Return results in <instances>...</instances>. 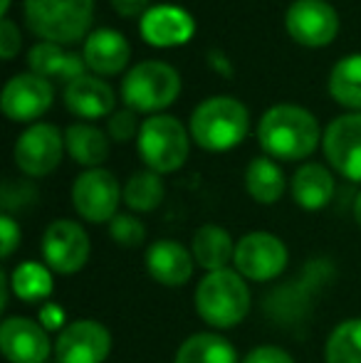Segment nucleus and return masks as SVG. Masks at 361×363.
Returning a JSON list of instances; mask_svg holds the SVG:
<instances>
[{"mask_svg":"<svg viewBox=\"0 0 361 363\" xmlns=\"http://www.w3.org/2000/svg\"><path fill=\"white\" fill-rule=\"evenodd\" d=\"M322 136L317 116L297 104H274L257 124V141L274 161H304L317 151Z\"/></svg>","mask_w":361,"mask_h":363,"instance_id":"f257e3e1","label":"nucleus"},{"mask_svg":"<svg viewBox=\"0 0 361 363\" xmlns=\"http://www.w3.org/2000/svg\"><path fill=\"white\" fill-rule=\"evenodd\" d=\"M188 131L198 148L208 153H226L245 141L250 131V111L233 96H211L193 109Z\"/></svg>","mask_w":361,"mask_h":363,"instance_id":"f03ea898","label":"nucleus"},{"mask_svg":"<svg viewBox=\"0 0 361 363\" xmlns=\"http://www.w3.org/2000/svg\"><path fill=\"white\" fill-rule=\"evenodd\" d=\"M193 304H196V314L211 329L221 331L245 321L252 306V294L248 279L238 269L228 267L203 274L193 294Z\"/></svg>","mask_w":361,"mask_h":363,"instance_id":"7ed1b4c3","label":"nucleus"},{"mask_svg":"<svg viewBox=\"0 0 361 363\" xmlns=\"http://www.w3.org/2000/svg\"><path fill=\"white\" fill-rule=\"evenodd\" d=\"M25 23L43 43L74 45L87 40L94 20V0H25Z\"/></svg>","mask_w":361,"mask_h":363,"instance_id":"20e7f679","label":"nucleus"},{"mask_svg":"<svg viewBox=\"0 0 361 363\" xmlns=\"http://www.w3.org/2000/svg\"><path fill=\"white\" fill-rule=\"evenodd\" d=\"M181 94V74L161 60H144L134 65L121 79V99L136 114H159Z\"/></svg>","mask_w":361,"mask_h":363,"instance_id":"39448f33","label":"nucleus"},{"mask_svg":"<svg viewBox=\"0 0 361 363\" xmlns=\"http://www.w3.org/2000/svg\"><path fill=\"white\" fill-rule=\"evenodd\" d=\"M191 131L171 114H154L141 121L136 151L146 168L159 176L179 171L191 153Z\"/></svg>","mask_w":361,"mask_h":363,"instance_id":"423d86ee","label":"nucleus"},{"mask_svg":"<svg viewBox=\"0 0 361 363\" xmlns=\"http://www.w3.org/2000/svg\"><path fill=\"white\" fill-rule=\"evenodd\" d=\"M72 208L82 220L91 225H109L119 216V203L124 201V188L106 168H89L79 173L72 183Z\"/></svg>","mask_w":361,"mask_h":363,"instance_id":"0eeeda50","label":"nucleus"},{"mask_svg":"<svg viewBox=\"0 0 361 363\" xmlns=\"http://www.w3.org/2000/svg\"><path fill=\"white\" fill-rule=\"evenodd\" d=\"M287 245L267 230H255L238 240L233 269H238L248 282H272L287 269Z\"/></svg>","mask_w":361,"mask_h":363,"instance_id":"6e6552de","label":"nucleus"},{"mask_svg":"<svg viewBox=\"0 0 361 363\" xmlns=\"http://www.w3.org/2000/svg\"><path fill=\"white\" fill-rule=\"evenodd\" d=\"M40 250L43 262L55 274H77L89 262L91 242L87 230L77 220L60 218L45 228Z\"/></svg>","mask_w":361,"mask_h":363,"instance_id":"1a4fd4ad","label":"nucleus"},{"mask_svg":"<svg viewBox=\"0 0 361 363\" xmlns=\"http://www.w3.org/2000/svg\"><path fill=\"white\" fill-rule=\"evenodd\" d=\"M65 134L55 124H33L18 136L13 148V161L28 178H45L62 163Z\"/></svg>","mask_w":361,"mask_h":363,"instance_id":"9d476101","label":"nucleus"},{"mask_svg":"<svg viewBox=\"0 0 361 363\" xmlns=\"http://www.w3.org/2000/svg\"><path fill=\"white\" fill-rule=\"evenodd\" d=\"M284 28L302 48H327L339 35V15L327 0H294L284 13Z\"/></svg>","mask_w":361,"mask_h":363,"instance_id":"9b49d317","label":"nucleus"},{"mask_svg":"<svg viewBox=\"0 0 361 363\" xmlns=\"http://www.w3.org/2000/svg\"><path fill=\"white\" fill-rule=\"evenodd\" d=\"M329 168L352 183H361V111L332 119L322 136Z\"/></svg>","mask_w":361,"mask_h":363,"instance_id":"f8f14e48","label":"nucleus"},{"mask_svg":"<svg viewBox=\"0 0 361 363\" xmlns=\"http://www.w3.org/2000/svg\"><path fill=\"white\" fill-rule=\"evenodd\" d=\"M111 354V334L101 321H70L55 339L57 363H104Z\"/></svg>","mask_w":361,"mask_h":363,"instance_id":"ddd939ff","label":"nucleus"},{"mask_svg":"<svg viewBox=\"0 0 361 363\" xmlns=\"http://www.w3.org/2000/svg\"><path fill=\"white\" fill-rule=\"evenodd\" d=\"M55 101V86L50 79L33 72L15 74L5 82L3 94H0V106L3 114L10 121L18 124H30L40 119Z\"/></svg>","mask_w":361,"mask_h":363,"instance_id":"4468645a","label":"nucleus"},{"mask_svg":"<svg viewBox=\"0 0 361 363\" xmlns=\"http://www.w3.org/2000/svg\"><path fill=\"white\" fill-rule=\"evenodd\" d=\"M0 351L8 363H48L55 341L40 321L30 316H8L0 324Z\"/></svg>","mask_w":361,"mask_h":363,"instance_id":"2eb2a0df","label":"nucleus"},{"mask_svg":"<svg viewBox=\"0 0 361 363\" xmlns=\"http://www.w3.org/2000/svg\"><path fill=\"white\" fill-rule=\"evenodd\" d=\"M146 262V272L154 282H159L161 287H186L193 279V272H196V259H193L191 247L181 245L179 240H156V242L149 245L144 255Z\"/></svg>","mask_w":361,"mask_h":363,"instance_id":"dca6fc26","label":"nucleus"},{"mask_svg":"<svg viewBox=\"0 0 361 363\" xmlns=\"http://www.w3.org/2000/svg\"><path fill=\"white\" fill-rule=\"evenodd\" d=\"M139 33L151 48H179L191 43L196 33V20L179 5H154L139 20Z\"/></svg>","mask_w":361,"mask_h":363,"instance_id":"f3484780","label":"nucleus"},{"mask_svg":"<svg viewBox=\"0 0 361 363\" xmlns=\"http://www.w3.org/2000/svg\"><path fill=\"white\" fill-rule=\"evenodd\" d=\"M82 57L89 72L96 77H114L124 72L131 60V45L119 30L99 28L91 30L89 38L84 40Z\"/></svg>","mask_w":361,"mask_h":363,"instance_id":"a211bd4d","label":"nucleus"},{"mask_svg":"<svg viewBox=\"0 0 361 363\" xmlns=\"http://www.w3.org/2000/svg\"><path fill=\"white\" fill-rule=\"evenodd\" d=\"M65 106L70 114L79 116V119H101V116H111L116 106V94L101 77L96 74H82L74 82L65 84Z\"/></svg>","mask_w":361,"mask_h":363,"instance_id":"6ab92c4d","label":"nucleus"},{"mask_svg":"<svg viewBox=\"0 0 361 363\" xmlns=\"http://www.w3.org/2000/svg\"><path fill=\"white\" fill-rule=\"evenodd\" d=\"M334 173L329 171L324 163H302L297 171L292 173L289 181V193L292 201L297 203L302 211L317 213L332 203L334 198Z\"/></svg>","mask_w":361,"mask_h":363,"instance_id":"aec40b11","label":"nucleus"},{"mask_svg":"<svg viewBox=\"0 0 361 363\" xmlns=\"http://www.w3.org/2000/svg\"><path fill=\"white\" fill-rule=\"evenodd\" d=\"M28 67L33 74H40L45 79H60L65 84L74 82L77 77L87 74V65L79 52L65 50L55 43H38L28 55Z\"/></svg>","mask_w":361,"mask_h":363,"instance_id":"412c9836","label":"nucleus"},{"mask_svg":"<svg viewBox=\"0 0 361 363\" xmlns=\"http://www.w3.org/2000/svg\"><path fill=\"white\" fill-rule=\"evenodd\" d=\"M235 240L221 225H201L193 233L191 240V252L193 259L201 269L206 272H218V269H228V264H233L235 257Z\"/></svg>","mask_w":361,"mask_h":363,"instance_id":"4be33fe9","label":"nucleus"},{"mask_svg":"<svg viewBox=\"0 0 361 363\" xmlns=\"http://www.w3.org/2000/svg\"><path fill=\"white\" fill-rule=\"evenodd\" d=\"M174 363H243V359L226 336L216 331H198L181 341Z\"/></svg>","mask_w":361,"mask_h":363,"instance_id":"5701e85b","label":"nucleus"},{"mask_svg":"<svg viewBox=\"0 0 361 363\" xmlns=\"http://www.w3.org/2000/svg\"><path fill=\"white\" fill-rule=\"evenodd\" d=\"M284 181L282 168L277 166V161L270 156H257L248 163L245 168V191L260 206H272L284 196Z\"/></svg>","mask_w":361,"mask_h":363,"instance_id":"b1692460","label":"nucleus"},{"mask_svg":"<svg viewBox=\"0 0 361 363\" xmlns=\"http://www.w3.org/2000/svg\"><path fill=\"white\" fill-rule=\"evenodd\" d=\"M65 148L70 158L79 166L101 168V163L109 158V139L104 131L91 124H72L65 129Z\"/></svg>","mask_w":361,"mask_h":363,"instance_id":"393cba45","label":"nucleus"},{"mask_svg":"<svg viewBox=\"0 0 361 363\" xmlns=\"http://www.w3.org/2000/svg\"><path fill=\"white\" fill-rule=\"evenodd\" d=\"M10 289L25 304H38V301H45L55 289V277L52 269L45 262H35V259H28V262H20L18 267L10 272Z\"/></svg>","mask_w":361,"mask_h":363,"instance_id":"a878e982","label":"nucleus"},{"mask_svg":"<svg viewBox=\"0 0 361 363\" xmlns=\"http://www.w3.org/2000/svg\"><path fill=\"white\" fill-rule=\"evenodd\" d=\"M329 96L344 109L361 111V52L342 57L329 72Z\"/></svg>","mask_w":361,"mask_h":363,"instance_id":"bb28decb","label":"nucleus"},{"mask_svg":"<svg viewBox=\"0 0 361 363\" xmlns=\"http://www.w3.org/2000/svg\"><path fill=\"white\" fill-rule=\"evenodd\" d=\"M164 178L154 171H136L124 183V206L131 213H154L164 203Z\"/></svg>","mask_w":361,"mask_h":363,"instance_id":"cd10ccee","label":"nucleus"},{"mask_svg":"<svg viewBox=\"0 0 361 363\" xmlns=\"http://www.w3.org/2000/svg\"><path fill=\"white\" fill-rule=\"evenodd\" d=\"M324 363H361V316L344 319L324 341Z\"/></svg>","mask_w":361,"mask_h":363,"instance_id":"c85d7f7f","label":"nucleus"},{"mask_svg":"<svg viewBox=\"0 0 361 363\" xmlns=\"http://www.w3.org/2000/svg\"><path fill=\"white\" fill-rule=\"evenodd\" d=\"M109 238L114 240L119 247H126V250L141 247L146 240V225L136 216H131V213H119V216L109 223Z\"/></svg>","mask_w":361,"mask_h":363,"instance_id":"c756f323","label":"nucleus"},{"mask_svg":"<svg viewBox=\"0 0 361 363\" xmlns=\"http://www.w3.org/2000/svg\"><path fill=\"white\" fill-rule=\"evenodd\" d=\"M109 136L119 144H126L131 139H139V119H136V111L134 109H119L109 116Z\"/></svg>","mask_w":361,"mask_h":363,"instance_id":"7c9ffc66","label":"nucleus"},{"mask_svg":"<svg viewBox=\"0 0 361 363\" xmlns=\"http://www.w3.org/2000/svg\"><path fill=\"white\" fill-rule=\"evenodd\" d=\"M20 238H23L20 225L15 223L10 213H3L0 216V255H3V259L13 257V252L20 247Z\"/></svg>","mask_w":361,"mask_h":363,"instance_id":"2f4dec72","label":"nucleus"},{"mask_svg":"<svg viewBox=\"0 0 361 363\" xmlns=\"http://www.w3.org/2000/svg\"><path fill=\"white\" fill-rule=\"evenodd\" d=\"M20 48H23L20 28L10 18H3V23H0V57H3L5 62H10V60H15V55L20 52Z\"/></svg>","mask_w":361,"mask_h":363,"instance_id":"473e14b6","label":"nucleus"},{"mask_svg":"<svg viewBox=\"0 0 361 363\" xmlns=\"http://www.w3.org/2000/svg\"><path fill=\"white\" fill-rule=\"evenodd\" d=\"M243 363H294V359L289 351L279 349V346L262 344L248 351V354L243 356Z\"/></svg>","mask_w":361,"mask_h":363,"instance_id":"72a5a7b5","label":"nucleus"},{"mask_svg":"<svg viewBox=\"0 0 361 363\" xmlns=\"http://www.w3.org/2000/svg\"><path fill=\"white\" fill-rule=\"evenodd\" d=\"M38 321L48 331H57V334L67 326V321H65V309L60 304H55V301H45V304L40 306Z\"/></svg>","mask_w":361,"mask_h":363,"instance_id":"f704fd0d","label":"nucleus"},{"mask_svg":"<svg viewBox=\"0 0 361 363\" xmlns=\"http://www.w3.org/2000/svg\"><path fill=\"white\" fill-rule=\"evenodd\" d=\"M111 8L121 18H144V13L149 10V0H111Z\"/></svg>","mask_w":361,"mask_h":363,"instance_id":"c9c22d12","label":"nucleus"},{"mask_svg":"<svg viewBox=\"0 0 361 363\" xmlns=\"http://www.w3.org/2000/svg\"><path fill=\"white\" fill-rule=\"evenodd\" d=\"M208 65H211L213 72L226 77V79H233V62L228 60L226 52H221V50H211V52H208Z\"/></svg>","mask_w":361,"mask_h":363,"instance_id":"e433bc0d","label":"nucleus"},{"mask_svg":"<svg viewBox=\"0 0 361 363\" xmlns=\"http://www.w3.org/2000/svg\"><path fill=\"white\" fill-rule=\"evenodd\" d=\"M8 294H10V274L0 272V311L8 306Z\"/></svg>","mask_w":361,"mask_h":363,"instance_id":"4c0bfd02","label":"nucleus"},{"mask_svg":"<svg viewBox=\"0 0 361 363\" xmlns=\"http://www.w3.org/2000/svg\"><path fill=\"white\" fill-rule=\"evenodd\" d=\"M354 220H357V225L361 228V193L357 196V201H354Z\"/></svg>","mask_w":361,"mask_h":363,"instance_id":"58836bf2","label":"nucleus"},{"mask_svg":"<svg viewBox=\"0 0 361 363\" xmlns=\"http://www.w3.org/2000/svg\"><path fill=\"white\" fill-rule=\"evenodd\" d=\"M10 3H13V0H0V13H3V18H8Z\"/></svg>","mask_w":361,"mask_h":363,"instance_id":"ea45409f","label":"nucleus"}]
</instances>
